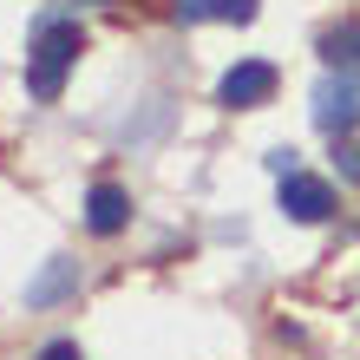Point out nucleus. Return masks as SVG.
<instances>
[{
	"label": "nucleus",
	"instance_id": "nucleus-1",
	"mask_svg": "<svg viewBox=\"0 0 360 360\" xmlns=\"http://www.w3.org/2000/svg\"><path fill=\"white\" fill-rule=\"evenodd\" d=\"M79 53H86V33H79L72 20H39V33L27 46V92L39 105H53L59 92H66V72H72Z\"/></svg>",
	"mask_w": 360,
	"mask_h": 360
},
{
	"label": "nucleus",
	"instance_id": "nucleus-2",
	"mask_svg": "<svg viewBox=\"0 0 360 360\" xmlns=\"http://www.w3.org/2000/svg\"><path fill=\"white\" fill-rule=\"evenodd\" d=\"M314 124H321L328 138H347L360 124V79L354 72H328L321 86H314Z\"/></svg>",
	"mask_w": 360,
	"mask_h": 360
},
{
	"label": "nucleus",
	"instance_id": "nucleus-3",
	"mask_svg": "<svg viewBox=\"0 0 360 360\" xmlns=\"http://www.w3.org/2000/svg\"><path fill=\"white\" fill-rule=\"evenodd\" d=\"M275 92V66L269 59H236L223 79H217V98L229 105V112H249V105H269Z\"/></svg>",
	"mask_w": 360,
	"mask_h": 360
},
{
	"label": "nucleus",
	"instance_id": "nucleus-4",
	"mask_svg": "<svg viewBox=\"0 0 360 360\" xmlns=\"http://www.w3.org/2000/svg\"><path fill=\"white\" fill-rule=\"evenodd\" d=\"M282 210H288L295 223H328L334 217V184L308 177V171H288L282 177Z\"/></svg>",
	"mask_w": 360,
	"mask_h": 360
},
{
	"label": "nucleus",
	"instance_id": "nucleus-5",
	"mask_svg": "<svg viewBox=\"0 0 360 360\" xmlns=\"http://www.w3.org/2000/svg\"><path fill=\"white\" fill-rule=\"evenodd\" d=\"M124 223H131V197L118 184H92L86 190V229L92 236H118Z\"/></svg>",
	"mask_w": 360,
	"mask_h": 360
},
{
	"label": "nucleus",
	"instance_id": "nucleus-6",
	"mask_svg": "<svg viewBox=\"0 0 360 360\" xmlns=\"http://www.w3.org/2000/svg\"><path fill=\"white\" fill-rule=\"evenodd\" d=\"M72 288H79V262L53 256V262L27 282V308H46V302H59V295H72Z\"/></svg>",
	"mask_w": 360,
	"mask_h": 360
},
{
	"label": "nucleus",
	"instance_id": "nucleus-7",
	"mask_svg": "<svg viewBox=\"0 0 360 360\" xmlns=\"http://www.w3.org/2000/svg\"><path fill=\"white\" fill-rule=\"evenodd\" d=\"M177 20H184V27H203V20L243 27V20H256V0H177Z\"/></svg>",
	"mask_w": 360,
	"mask_h": 360
},
{
	"label": "nucleus",
	"instance_id": "nucleus-8",
	"mask_svg": "<svg viewBox=\"0 0 360 360\" xmlns=\"http://www.w3.org/2000/svg\"><path fill=\"white\" fill-rule=\"evenodd\" d=\"M321 53H328L334 72H360V20H341V27L321 39Z\"/></svg>",
	"mask_w": 360,
	"mask_h": 360
},
{
	"label": "nucleus",
	"instance_id": "nucleus-9",
	"mask_svg": "<svg viewBox=\"0 0 360 360\" xmlns=\"http://www.w3.org/2000/svg\"><path fill=\"white\" fill-rule=\"evenodd\" d=\"M334 171H341L347 184H360V138H341V144H334Z\"/></svg>",
	"mask_w": 360,
	"mask_h": 360
},
{
	"label": "nucleus",
	"instance_id": "nucleus-10",
	"mask_svg": "<svg viewBox=\"0 0 360 360\" xmlns=\"http://www.w3.org/2000/svg\"><path fill=\"white\" fill-rule=\"evenodd\" d=\"M39 360H86V354H79V341H46Z\"/></svg>",
	"mask_w": 360,
	"mask_h": 360
}]
</instances>
